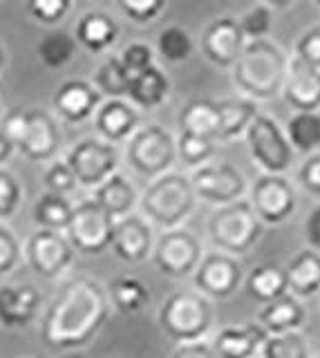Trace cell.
<instances>
[{
    "label": "cell",
    "instance_id": "6da1fadb",
    "mask_svg": "<svg viewBox=\"0 0 320 358\" xmlns=\"http://www.w3.org/2000/svg\"><path fill=\"white\" fill-rule=\"evenodd\" d=\"M110 313L106 287L92 275H74L43 311L41 343L52 352H79L101 334Z\"/></svg>",
    "mask_w": 320,
    "mask_h": 358
},
{
    "label": "cell",
    "instance_id": "7a4b0ae2",
    "mask_svg": "<svg viewBox=\"0 0 320 358\" xmlns=\"http://www.w3.org/2000/svg\"><path fill=\"white\" fill-rule=\"evenodd\" d=\"M0 132L31 164H52L59 159L63 148L59 119L43 108H14L3 112Z\"/></svg>",
    "mask_w": 320,
    "mask_h": 358
},
{
    "label": "cell",
    "instance_id": "3957f363",
    "mask_svg": "<svg viewBox=\"0 0 320 358\" xmlns=\"http://www.w3.org/2000/svg\"><path fill=\"white\" fill-rule=\"evenodd\" d=\"M289 59L269 38L247 41L233 70V83L242 94L251 101L273 99L282 92Z\"/></svg>",
    "mask_w": 320,
    "mask_h": 358
},
{
    "label": "cell",
    "instance_id": "277c9868",
    "mask_svg": "<svg viewBox=\"0 0 320 358\" xmlns=\"http://www.w3.org/2000/svg\"><path fill=\"white\" fill-rule=\"evenodd\" d=\"M195 204L197 197L193 193L191 179L173 171L150 179L148 188L139 197L141 217L148 220L150 227L154 224L163 231L180 229V224L191 217Z\"/></svg>",
    "mask_w": 320,
    "mask_h": 358
},
{
    "label": "cell",
    "instance_id": "5b68a950",
    "mask_svg": "<svg viewBox=\"0 0 320 358\" xmlns=\"http://www.w3.org/2000/svg\"><path fill=\"white\" fill-rule=\"evenodd\" d=\"M161 331L173 343L202 341L213 324V307L200 291H175L161 302L157 313Z\"/></svg>",
    "mask_w": 320,
    "mask_h": 358
},
{
    "label": "cell",
    "instance_id": "8992f818",
    "mask_svg": "<svg viewBox=\"0 0 320 358\" xmlns=\"http://www.w3.org/2000/svg\"><path fill=\"white\" fill-rule=\"evenodd\" d=\"M177 159V139L161 123L139 126L126 141V162L137 175L146 179H157L170 173Z\"/></svg>",
    "mask_w": 320,
    "mask_h": 358
},
{
    "label": "cell",
    "instance_id": "52a82bcc",
    "mask_svg": "<svg viewBox=\"0 0 320 358\" xmlns=\"http://www.w3.org/2000/svg\"><path fill=\"white\" fill-rule=\"evenodd\" d=\"M262 235V222L253 213L249 201H231L219 206L208 220V238L217 251L242 255L251 251Z\"/></svg>",
    "mask_w": 320,
    "mask_h": 358
},
{
    "label": "cell",
    "instance_id": "ba28073f",
    "mask_svg": "<svg viewBox=\"0 0 320 358\" xmlns=\"http://www.w3.org/2000/svg\"><path fill=\"white\" fill-rule=\"evenodd\" d=\"M63 162L72 171L76 186L94 190L108 177L119 173L121 152L115 143H108L94 134V137H83L76 143H72L70 150L65 152Z\"/></svg>",
    "mask_w": 320,
    "mask_h": 358
},
{
    "label": "cell",
    "instance_id": "9c48e42d",
    "mask_svg": "<svg viewBox=\"0 0 320 358\" xmlns=\"http://www.w3.org/2000/svg\"><path fill=\"white\" fill-rule=\"evenodd\" d=\"M23 260L43 280H59L74 266L76 253L65 233L34 229L23 244Z\"/></svg>",
    "mask_w": 320,
    "mask_h": 358
},
{
    "label": "cell",
    "instance_id": "30bf717a",
    "mask_svg": "<svg viewBox=\"0 0 320 358\" xmlns=\"http://www.w3.org/2000/svg\"><path fill=\"white\" fill-rule=\"evenodd\" d=\"M112 229H115V220H110L92 199H83L79 204H74L68 229L63 233L72 244L76 255L94 257L110 249Z\"/></svg>",
    "mask_w": 320,
    "mask_h": 358
},
{
    "label": "cell",
    "instance_id": "8fae6325",
    "mask_svg": "<svg viewBox=\"0 0 320 358\" xmlns=\"http://www.w3.org/2000/svg\"><path fill=\"white\" fill-rule=\"evenodd\" d=\"M249 152L267 175H284L293 164V148L286 141L278 121L267 115H258L247 128Z\"/></svg>",
    "mask_w": 320,
    "mask_h": 358
},
{
    "label": "cell",
    "instance_id": "7c38bea8",
    "mask_svg": "<svg viewBox=\"0 0 320 358\" xmlns=\"http://www.w3.org/2000/svg\"><path fill=\"white\" fill-rule=\"evenodd\" d=\"M202 242L186 229L163 231L152 244V262L157 271L166 278H189L195 273L197 264L202 260Z\"/></svg>",
    "mask_w": 320,
    "mask_h": 358
},
{
    "label": "cell",
    "instance_id": "4fadbf2b",
    "mask_svg": "<svg viewBox=\"0 0 320 358\" xmlns=\"http://www.w3.org/2000/svg\"><path fill=\"white\" fill-rule=\"evenodd\" d=\"M191 179L193 193L197 199L211 201V204L224 206L231 201H238L247 190L245 175L235 166L226 162L222 164H204L195 168Z\"/></svg>",
    "mask_w": 320,
    "mask_h": 358
},
{
    "label": "cell",
    "instance_id": "5bb4252c",
    "mask_svg": "<svg viewBox=\"0 0 320 358\" xmlns=\"http://www.w3.org/2000/svg\"><path fill=\"white\" fill-rule=\"evenodd\" d=\"M249 204L262 224H282L296 210V190L284 175H262L251 186Z\"/></svg>",
    "mask_w": 320,
    "mask_h": 358
},
{
    "label": "cell",
    "instance_id": "9a60e30c",
    "mask_svg": "<svg viewBox=\"0 0 320 358\" xmlns=\"http://www.w3.org/2000/svg\"><path fill=\"white\" fill-rule=\"evenodd\" d=\"M193 280H195V289L202 296L224 300L238 291L242 282V266L238 262V257L228 253L222 251L204 253L193 273Z\"/></svg>",
    "mask_w": 320,
    "mask_h": 358
},
{
    "label": "cell",
    "instance_id": "2e32d148",
    "mask_svg": "<svg viewBox=\"0 0 320 358\" xmlns=\"http://www.w3.org/2000/svg\"><path fill=\"white\" fill-rule=\"evenodd\" d=\"M247 38L233 16H219L202 34V52L213 65L228 70L240 59Z\"/></svg>",
    "mask_w": 320,
    "mask_h": 358
},
{
    "label": "cell",
    "instance_id": "e0dca14e",
    "mask_svg": "<svg viewBox=\"0 0 320 358\" xmlns=\"http://www.w3.org/2000/svg\"><path fill=\"white\" fill-rule=\"evenodd\" d=\"M103 101V96L96 92V87L85 81V78H70L59 85V90L52 96L54 117L65 123H83L92 119L94 110Z\"/></svg>",
    "mask_w": 320,
    "mask_h": 358
},
{
    "label": "cell",
    "instance_id": "ac0fdd59",
    "mask_svg": "<svg viewBox=\"0 0 320 358\" xmlns=\"http://www.w3.org/2000/svg\"><path fill=\"white\" fill-rule=\"evenodd\" d=\"M152 244H154L152 227L148 224V220H143L141 215H137V213H132V215L115 222L110 249L115 251V255L121 262L141 264L143 260L150 257Z\"/></svg>",
    "mask_w": 320,
    "mask_h": 358
},
{
    "label": "cell",
    "instance_id": "d6986e66",
    "mask_svg": "<svg viewBox=\"0 0 320 358\" xmlns=\"http://www.w3.org/2000/svg\"><path fill=\"white\" fill-rule=\"evenodd\" d=\"M94 132L108 143H126L139 128V110L126 99H103L92 115Z\"/></svg>",
    "mask_w": 320,
    "mask_h": 358
},
{
    "label": "cell",
    "instance_id": "ffe728a7",
    "mask_svg": "<svg viewBox=\"0 0 320 358\" xmlns=\"http://www.w3.org/2000/svg\"><path fill=\"white\" fill-rule=\"evenodd\" d=\"M41 291L34 285H0V324L5 329H25L41 313Z\"/></svg>",
    "mask_w": 320,
    "mask_h": 358
},
{
    "label": "cell",
    "instance_id": "44dd1931",
    "mask_svg": "<svg viewBox=\"0 0 320 358\" xmlns=\"http://www.w3.org/2000/svg\"><path fill=\"white\" fill-rule=\"evenodd\" d=\"M282 96L296 112H318L320 110V72L314 67L289 59L286 76L282 83Z\"/></svg>",
    "mask_w": 320,
    "mask_h": 358
},
{
    "label": "cell",
    "instance_id": "7402d4cb",
    "mask_svg": "<svg viewBox=\"0 0 320 358\" xmlns=\"http://www.w3.org/2000/svg\"><path fill=\"white\" fill-rule=\"evenodd\" d=\"M267 336L269 334L256 322L233 324L219 329L211 347L217 358H256Z\"/></svg>",
    "mask_w": 320,
    "mask_h": 358
},
{
    "label": "cell",
    "instance_id": "603a6c76",
    "mask_svg": "<svg viewBox=\"0 0 320 358\" xmlns=\"http://www.w3.org/2000/svg\"><path fill=\"white\" fill-rule=\"evenodd\" d=\"M92 201L110 220H124L139 206V193L126 175L115 173L92 190Z\"/></svg>",
    "mask_w": 320,
    "mask_h": 358
},
{
    "label": "cell",
    "instance_id": "cb8c5ba5",
    "mask_svg": "<svg viewBox=\"0 0 320 358\" xmlns=\"http://www.w3.org/2000/svg\"><path fill=\"white\" fill-rule=\"evenodd\" d=\"M170 96V78L159 65H150L130 76L126 101L137 110H157Z\"/></svg>",
    "mask_w": 320,
    "mask_h": 358
},
{
    "label": "cell",
    "instance_id": "d4e9b609",
    "mask_svg": "<svg viewBox=\"0 0 320 358\" xmlns=\"http://www.w3.org/2000/svg\"><path fill=\"white\" fill-rule=\"evenodd\" d=\"M74 41L90 54H103L119 41V25L106 11H85L74 25Z\"/></svg>",
    "mask_w": 320,
    "mask_h": 358
},
{
    "label": "cell",
    "instance_id": "484cf974",
    "mask_svg": "<svg viewBox=\"0 0 320 358\" xmlns=\"http://www.w3.org/2000/svg\"><path fill=\"white\" fill-rule=\"evenodd\" d=\"M286 289L296 298H309L320 291V253L305 249L284 268Z\"/></svg>",
    "mask_w": 320,
    "mask_h": 358
},
{
    "label": "cell",
    "instance_id": "4316f807",
    "mask_svg": "<svg viewBox=\"0 0 320 358\" xmlns=\"http://www.w3.org/2000/svg\"><path fill=\"white\" fill-rule=\"evenodd\" d=\"M305 322V307L296 296L286 294L278 300L264 305L260 311V327L271 334H286V331H298V327Z\"/></svg>",
    "mask_w": 320,
    "mask_h": 358
},
{
    "label": "cell",
    "instance_id": "83f0119b",
    "mask_svg": "<svg viewBox=\"0 0 320 358\" xmlns=\"http://www.w3.org/2000/svg\"><path fill=\"white\" fill-rule=\"evenodd\" d=\"M219 110L215 101L195 99L182 108L180 128L186 134H197V137L219 141Z\"/></svg>",
    "mask_w": 320,
    "mask_h": 358
},
{
    "label": "cell",
    "instance_id": "f1b7e54d",
    "mask_svg": "<svg viewBox=\"0 0 320 358\" xmlns=\"http://www.w3.org/2000/svg\"><path fill=\"white\" fill-rule=\"evenodd\" d=\"M219 110V141H231L238 139L240 134H245L247 128L251 126V121L256 119L258 103L247 96H235V99H222L215 101Z\"/></svg>",
    "mask_w": 320,
    "mask_h": 358
},
{
    "label": "cell",
    "instance_id": "f546056e",
    "mask_svg": "<svg viewBox=\"0 0 320 358\" xmlns=\"http://www.w3.org/2000/svg\"><path fill=\"white\" fill-rule=\"evenodd\" d=\"M110 307L121 313H139L150 305V291L135 275H117L106 287Z\"/></svg>",
    "mask_w": 320,
    "mask_h": 358
},
{
    "label": "cell",
    "instance_id": "4dcf8cb0",
    "mask_svg": "<svg viewBox=\"0 0 320 358\" xmlns=\"http://www.w3.org/2000/svg\"><path fill=\"white\" fill-rule=\"evenodd\" d=\"M247 291L251 298L264 302V305H269V302L286 296L289 289H286L284 268L278 264H271V262L256 266L247 278Z\"/></svg>",
    "mask_w": 320,
    "mask_h": 358
},
{
    "label": "cell",
    "instance_id": "1f68e13d",
    "mask_svg": "<svg viewBox=\"0 0 320 358\" xmlns=\"http://www.w3.org/2000/svg\"><path fill=\"white\" fill-rule=\"evenodd\" d=\"M284 134L293 152L314 155L320 148V115L318 112H293L286 121Z\"/></svg>",
    "mask_w": 320,
    "mask_h": 358
},
{
    "label": "cell",
    "instance_id": "d6a6232c",
    "mask_svg": "<svg viewBox=\"0 0 320 358\" xmlns=\"http://www.w3.org/2000/svg\"><path fill=\"white\" fill-rule=\"evenodd\" d=\"M76 52H79V45H76L74 36L63 29H54L36 43L38 61L48 70H61L74 59Z\"/></svg>",
    "mask_w": 320,
    "mask_h": 358
},
{
    "label": "cell",
    "instance_id": "836d02e7",
    "mask_svg": "<svg viewBox=\"0 0 320 358\" xmlns=\"http://www.w3.org/2000/svg\"><path fill=\"white\" fill-rule=\"evenodd\" d=\"M74 204L68 197L43 193L34 208H31V217H34L36 229H48V231H59L63 233L68 229V222L72 217Z\"/></svg>",
    "mask_w": 320,
    "mask_h": 358
},
{
    "label": "cell",
    "instance_id": "e575fe53",
    "mask_svg": "<svg viewBox=\"0 0 320 358\" xmlns=\"http://www.w3.org/2000/svg\"><path fill=\"white\" fill-rule=\"evenodd\" d=\"M90 83L96 87V92L103 99H126L130 74L124 70L119 56L115 54V56H108V59L96 67Z\"/></svg>",
    "mask_w": 320,
    "mask_h": 358
},
{
    "label": "cell",
    "instance_id": "d590c367",
    "mask_svg": "<svg viewBox=\"0 0 320 358\" xmlns=\"http://www.w3.org/2000/svg\"><path fill=\"white\" fill-rule=\"evenodd\" d=\"M195 50L191 34L180 25L163 27L157 36V52L166 63H184L191 59Z\"/></svg>",
    "mask_w": 320,
    "mask_h": 358
},
{
    "label": "cell",
    "instance_id": "8d00e7d4",
    "mask_svg": "<svg viewBox=\"0 0 320 358\" xmlns=\"http://www.w3.org/2000/svg\"><path fill=\"white\" fill-rule=\"evenodd\" d=\"M262 358H309V345L303 334H271L262 345Z\"/></svg>",
    "mask_w": 320,
    "mask_h": 358
},
{
    "label": "cell",
    "instance_id": "74e56055",
    "mask_svg": "<svg viewBox=\"0 0 320 358\" xmlns=\"http://www.w3.org/2000/svg\"><path fill=\"white\" fill-rule=\"evenodd\" d=\"M215 143L217 141L213 139H204V137H197V134L182 132L177 137V157L184 166L200 168L208 164V159L215 155Z\"/></svg>",
    "mask_w": 320,
    "mask_h": 358
},
{
    "label": "cell",
    "instance_id": "f35d334b",
    "mask_svg": "<svg viewBox=\"0 0 320 358\" xmlns=\"http://www.w3.org/2000/svg\"><path fill=\"white\" fill-rule=\"evenodd\" d=\"M25 199V188L20 179L9 171L0 168V222L12 220Z\"/></svg>",
    "mask_w": 320,
    "mask_h": 358
},
{
    "label": "cell",
    "instance_id": "ab89813d",
    "mask_svg": "<svg viewBox=\"0 0 320 358\" xmlns=\"http://www.w3.org/2000/svg\"><path fill=\"white\" fill-rule=\"evenodd\" d=\"M23 262V242L14 229L0 222V278L12 275Z\"/></svg>",
    "mask_w": 320,
    "mask_h": 358
},
{
    "label": "cell",
    "instance_id": "60d3db41",
    "mask_svg": "<svg viewBox=\"0 0 320 358\" xmlns=\"http://www.w3.org/2000/svg\"><path fill=\"white\" fill-rule=\"evenodd\" d=\"M238 22H240V29L245 34L247 41L267 38L273 29V9L260 3L256 7H251L247 14H242L238 18Z\"/></svg>",
    "mask_w": 320,
    "mask_h": 358
},
{
    "label": "cell",
    "instance_id": "b9f144b4",
    "mask_svg": "<svg viewBox=\"0 0 320 358\" xmlns=\"http://www.w3.org/2000/svg\"><path fill=\"white\" fill-rule=\"evenodd\" d=\"M74 0H27V14L41 25H59L72 11Z\"/></svg>",
    "mask_w": 320,
    "mask_h": 358
},
{
    "label": "cell",
    "instance_id": "7bdbcfd3",
    "mask_svg": "<svg viewBox=\"0 0 320 358\" xmlns=\"http://www.w3.org/2000/svg\"><path fill=\"white\" fill-rule=\"evenodd\" d=\"M43 184H45V193L61 197H70L76 190V179L63 159H54L52 164H48V171L43 175Z\"/></svg>",
    "mask_w": 320,
    "mask_h": 358
},
{
    "label": "cell",
    "instance_id": "ee69618b",
    "mask_svg": "<svg viewBox=\"0 0 320 358\" xmlns=\"http://www.w3.org/2000/svg\"><path fill=\"white\" fill-rule=\"evenodd\" d=\"M115 3L121 14L139 25L157 20L166 9V0H115Z\"/></svg>",
    "mask_w": 320,
    "mask_h": 358
},
{
    "label": "cell",
    "instance_id": "f6af8a7d",
    "mask_svg": "<svg viewBox=\"0 0 320 358\" xmlns=\"http://www.w3.org/2000/svg\"><path fill=\"white\" fill-rule=\"evenodd\" d=\"M117 56H119L121 65H124V70L130 76H135L141 70H146V67L154 65V52H152V48H150L148 43H141V41L128 43Z\"/></svg>",
    "mask_w": 320,
    "mask_h": 358
},
{
    "label": "cell",
    "instance_id": "bcb514c9",
    "mask_svg": "<svg viewBox=\"0 0 320 358\" xmlns=\"http://www.w3.org/2000/svg\"><path fill=\"white\" fill-rule=\"evenodd\" d=\"M296 59L320 72V27L307 29L296 43Z\"/></svg>",
    "mask_w": 320,
    "mask_h": 358
},
{
    "label": "cell",
    "instance_id": "7dc6e473",
    "mask_svg": "<svg viewBox=\"0 0 320 358\" xmlns=\"http://www.w3.org/2000/svg\"><path fill=\"white\" fill-rule=\"evenodd\" d=\"M298 179H300L305 190L320 197V152L307 157L305 164L300 166V171H298Z\"/></svg>",
    "mask_w": 320,
    "mask_h": 358
},
{
    "label": "cell",
    "instance_id": "c3c4849f",
    "mask_svg": "<svg viewBox=\"0 0 320 358\" xmlns=\"http://www.w3.org/2000/svg\"><path fill=\"white\" fill-rule=\"evenodd\" d=\"M170 358H217L213 347L204 343V341H195V343H182L175 347V352Z\"/></svg>",
    "mask_w": 320,
    "mask_h": 358
},
{
    "label": "cell",
    "instance_id": "681fc988",
    "mask_svg": "<svg viewBox=\"0 0 320 358\" xmlns=\"http://www.w3.org/2000/svg\"><path fill=\"white\" fill-rule=\"evenodd\" d=\"M305 238H307L309 249L320 253V204L309 213L305 220Z\"/></svg>",
    "mask_w": 320,
    "mask_h": 358
},
{
    "label": "cell",
    "instance_id": "f907efd6",
    "mask_svg": "<svg viewBox=\"0 0 320 358\" xmlns=\"http://www.w3.org/2000/svg\"><path fill=\"white\" fill-rule=\"evenodd\" d=\"M14 145L9 143V139L5 137L3 132H0V168H5V164L12 159V155H14Z\"/></svg>",
    "mask_w": 320,
    "mask_h": 358
},
{
    "label": "cell",
    "instance_id": "816d5d0a",
    "mask_svg": "<svg viewBox=\"0 0 320 358\" xmlns=\"http://www.w3.org/2000/svg\"><path fill=\"white\" fill-rule=\"evenodd\" d=\"M296 0H262V5H267L271 9H282V7H289Z\"/></svg>",
    "mask_w": 320,
    "mask_h": 358
},
{
    "label": "cell",
    "instance_id": "f5cc1de1",
    "mask_svg": "<svg viewBox=\"0 0 320 358\" xmlns=\"http://www.w3.org/2000/svg\"><path fill=\"white\" fill-rule=\"evenodd\" d=\"M5 67H7V50H5L3 41H0V74H3Z\"/></svg>",
    "mask_w": 320,
    "mask_h": 358
},
{
    "label": "cell",
    "instance_id": "db71d44e",
    "mask_svg": "<svg viewBox=\"0 0 320 358\" xmlns=\"http://www.w3.org/2000/svg\"><path fill=\"white\" fill-rule=\"evenodd\" d=\"M61 358H83L79 352H61Z\"/></svg>",
    "mask_w": 320,
    "mask_h": 358
},
{
    "label": "cell",
    "instance_id": "11a10c76",
    "mask_svg": "<svg viewBox=\"0 0 320 358\" xmlns=\"http://www.w3.org/2000/svg\"><path fill=\"white\" fill-rule=\"evenodd\" d=\"M0 119H3V103H0Z\"/></svg>",
    "mask_w": 320,
    "mask_h": 358
},
{
    "label": "cell",
    "instance_id": "9f6ffc18",
    "mask_svg": "<svg viewBox=\"0 0 320 358\" xmlns=\"http://www.w3.org/2000/svg\"><path fill=\"white\" fill-rule=\"evenodd\" d=\"M316 3H318V5H320V0H316Z\"/></svg>",
    "mask_w": 320,
    "mask_h": 358
}]
</instances>
